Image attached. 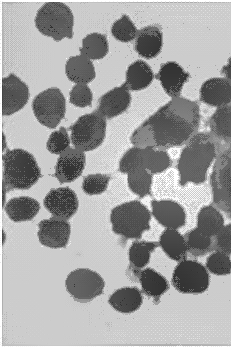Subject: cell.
<instances>
[{"label": "cell", "instance_id": "obj_1", "mask_svg": "<svg viewBox=\"0 0 231 348\" xmlns=\"http://www.w3.org/2000/svg\"><path fill=\"white\" fill-rule=\"evenodd\" d=\"M200 119L195 102L177 97L146 120L131 137L141 148H167L186 143L196 133Z\"/></svg>", "mask_w": 231, "mask_h": 348}, {"label": "cell", "instance_id": "obj_2", "mask_svg": "<svg viewBox=\"0 0 231 348\" xmlns=\"http://www.w3.org/2000/svg\"><path fill=\"white\" fill-rule=\"evenodd\" d=\"M211 133H197L187 143L177 162L181 185L201 184L207 179V172L223 146Z\"/></svg>", "mask_w": 231, "mask_h": 348}, {"label": "cell", "instance_id": "obj_3", "mask_svg": "<svg viewBox=\"0 0 231 348\" xmlns=\"http://www.w3.org/2000/svg\"><path fill=\"white\" fill-rule=\"evenodd\" d=\"M151 214L141 202L131 201L114 208L110 220L113 231L127 238L138 239L150 228Z\"/></svg>", "mask_w": 231, "mask_h": 348}, {"label": "cell", "instance_id": "obj_4", "mask_svg": "<svg viewBox=\"0 0 231 348\" xmlns=\"http://www.w3.org/2000/svg\"><path fill=\"white\" fill-rule=\"evenodd\" d=\"M3 180L6 185L17 189L30 188L38 180L40 171L33 156L20 149L8 151L3 156Z\"/></svg>", "mask_w": 231, "mask_h": 348}, {"label": "cell", "instance_id": "obj_5", "mask_svg": "<svg viewBox=\"0 0 231 348\" xmlns=\"http://www.w3.org/2000/svg\"><path fill=\"white\" fill-rule=\"evenodd\" d=\"M34 22L40 32L55 40L73 37V14L70 8L62 2L44 3L38 9Z\"/></svg>", "mask_w": 231, "mask_h": 348}, {"label": "cell", "instance_id": "obj_6", "mask_svg": "<svg viewBox=\"0 0 231 348\" xmlns=\"http://www.w3.org/2000/svg\"><path fill=\"white\" fill-rule=\"evenodd\" d=\"M214 203L231 219V143L222 147L210 176Z\"/></svg>", "mask_w": 231, "mask_h": 348}, {"label": "cell", "instance_id": "obj_7", "mask_svg": "<svg viewBox=\"0 0 231 348\" xmlns=\"http://www.w3.org/2000/svg\"><path fill=\"white\" fill-rule=\"evenodd\" d=\"M106 129L105 117L97 111L83 115L72 127V142L82 151L93 150L103 142Z\"/></svg>", "mask_w": 231, "mask_h": 348}, {"label": "cell", "instance_id": "obj_8", "mask_svg": "<svg viewBox=\"0 0 231 348\" xmlns=\"http://www.w3.org/2000/svg\"><path fill=\"white\" fill-rule=\"evenodd\" d=\"M172 281L175 288L182 293L200 294L208 289L210 276L207 269L201 263L185 259L175 267Z\"/></svg>", "mask_w": 231, "mask_h": 348}, {"label": "cell", "instance_id": "obj_9", "mask_svg": "<svg viewBox=\"0 0 231 348\" xmlns=\"http://www.w3.org/2000/svg\"><path fill=\"white\" fill-rule=\"evenodd\" d=\"M32 109L36 118L42 124L53 128L64 116L65 98L59 89L51 87L42 91L34 98Z\"/></svg>", "mask_w": 231, "mask_h": 348}, {"label": "cell", "instance_id": "obj_10", "mask_svg": "<svg viewBox=\"0 0 231 348\" xmlns=\"http://www.w3.org/2000/svg\"><path fill=\"white\" fill-rule=\"evenodd\" d=\"M65 287L76 300L87 302L103 293L105 281L96 271L79 268L69 273L65 280Z\"/></svg>", "mask_w": 231, "mask_h": 348}, {"label": "cell", "instance_id": "obj_11", "mask_svg": "<svg viewBox=\"0 0 231 348\" xmlns=\"http://www.w3.org/2000/svg\"><path fill=\"white\" fill-rule=\"evenodd\" d=\"M1 94L3 116L10 115L22 108L29 95L27 85L13 73L2 79Z\"/></svg>", "mask_w": 231, "mask_h": 348}, {"label": "cell", "instance_id": "obj_12", "mask_svg": "<svg viewBox=\"0 0 231 348\" xmlns=\"http://www.w3.org/2000/svg\"><path fill=\"white\" fill-rule=\"evenodd\" d=\"M37 232L40 243L51 248L65 247L71 233V226L66 220L52 217L41 221Z\"/></svg>", "mask_w": 231, "mask_h": 348}, {"label": "cell", "instance_id": "obj_13", "mask_svg": "<svg viewBox=\"0 0 231 348\" xmlns=\"http://www.w3.org/2000/svg\"><path fill=\"white\" fill-rule=\"evenodd\" d=\"M78 205L76 194L68 187L51 190L44 200V205L54 217L66 220L75 213Z\"/></svg>", "mask_w": 231, "mask_h": 348}, {"label": "cell", "instance_id": "obj_14", "mask_svg": "<svg viewBox=\"0 0 231 348\" xmlns=\"http://www.w3.org/2000/svg\"><path fill=\"white\" fill-rule=\"evenodd\" d=\"M151 205L152 215L166 229L177 230L185 225L186 212L177 202L169 200H153Z\"/></svg>", "mask_w": 231, "mask_h": 348}, {"label": "cell", "instance_id": "obj_15", "mask_svg": "<svg viewBox=\"0 0 231 348\" xmlns=\"http://www.w3.org/2000/svg\"><path fill=\"white\" fill-rule=\"evenodd\" d=\"M85 157L83 151L69 148L58 160L55 176L61 183L70 182L80 176L84 168Z\"/></svg>", "mask_w": 231, "mask_h": 348}, {"label": "cell", "instance_id": "obj_16", "mask_svg": "<svg viewBox=\"0 0 231 348\" xmlns=\"http://www.w3.org/2000/svg\"><path fill=\"white\" fill-rule=\"evenodd\" d=\"M204 103L218 108L231 103V82L227 78H213L205 81L200 92Z\"/></svg>", "mask_w": 231, "mask_h": 348}, {"label": "cell", "instance_id": "obj_17", "mask_svg": "<svg viewBox=\"0 0 231 348\" xmlns=\"http://www.w3.org/2000/svg\"><path fill=\"white\" fill-rule=\"evenodd\" d=\"M130 100V95L126 88L123 85L115 87L100 98L97 111L104 117L111 118L124 112Z\"/></svg>", "mask_w": 231, "mask_h": 348}, {"label": "cell", "instance_id": "obj_18", "mask_svg": "<svg viewBox=\"0 0 231 348\" xmlns=\"http://www.w3.org/2000/svg\"><path fill=\"white\" fill-rule=\"evenodd\" d=\"M156 77L167 94L175 98L180 95L188 74L179 64L170 62L161 67Z\"/></svg>", "mask_w": 231, "mask_h": 348}, {"label": "cell", "instance_id": "obj_19", "mask_svg": "<svg viewBox=\"0 0 231 348\" xmlns=\"http://www.w3.org/2000/svg\"><path fill=\"white\" fill-rule=\"evenodd\" d=\"M65 70L68 79L77 84H86L91 81L96 74L92 61L83 54L70 56L66 62Z\"/></svg>", "mask_w": 231, "mask_h": 348}, {"label": "cell", "instance_id": "obj_20", "mask_svg": "<svg viewBox=\"0 0 231 348\" xmlns=\"http://www.w3.org/2000/svg\"><path fill=\"white\" fill-rule=\"evenodd\" d=\"M108 302L116 311L130 313L139 308L142 302V297L137 288L125 287L115 291L109 297Z\"/></svg>", "mask_w": 231, "mask_h": 348}, {"label": "cell", "instance_id": "obj_21", "mask_svg": "<svg viewBox=\"0 0 231 348\" xmlns=\"http://www.w3.org/2000/svg\"><path fill=\"white\" fill-rule=\"evenodd\" d=\"M39 204L36 200L22 196L10 200L5 207V210L12 221L19 222L33 219L39 212Z\"/></svg>", "mask_w": 231, "mask_h": 348}, {"label": "cell", "instance_id": "obj_22", "mask_svg": "<svg viewBox=\"0 0 231 348\" xmlns=\"http://www.w3.org/2000/svg\"><path fill=\"white\" fill-rule=\"evenodd\" d=\"M159 244L171 259L178 262L186 259L188 250L185 237L177 230L166 229L164 231Z\"/></svg>", "mask_w": 231, "mask_h": 348}, {"label": "cell", "instance_id": "obj_23", "mask_svg": "<svg viewBox=\"0 0 231 348\" xmlns=\"http://www.w3.org/2000/svg\"><path fill=\"white\" fill-rule=\"evenodd\" d=\"M135 49L141 56L151 58L156 56L162 46V34L155 26H148L138 31Z\"/></svg>", "mask_w": 231, "mask_h": 348}, {"label": "cell", "instance_id": "obj_24", "mask_svg": "<svg viewBox=\"0 0 231 348\" xmlns=\"http://www.w3.org/2000/svg\"><path fill=\"white\" fill-rule=\"evenodd\" d=\"M211 134L220 142L231 143V104L218 108L209 121Z\"/></svg>", "mask_w": 231, "mask_h": 348}, {"label": "cell", "instance_id": "obj_25", "mask_svg": "<svg viewBox=\"0 0 231 348\" xmlns=\"http://www.w3.org/2000/svg\"><path fill=\"white\" fill-rule=\"evenodd\" d=\"M133 272L139 281L143 292L147 296L158 297L168 288V284L165 278L151 268Z\"/></svg>", "mask_w": 231, "mask_h": 348}, {"label": "cell", "instance_id": "obj_26", "mask_svg": "<svg viewBox=\"0 0 231 348\" xmlns=\"http://www.w3.org/2000/svg\"><path fill=\"white\" fill-rule=\"evenodd\" d=\"M197 221L196 228L212 237L225 225L223 215L218 209L211 205L204 206L200 209Z\"/></svg>", "mask_w": 231, "mask_h": 348}, {"label": "cell", "instance_id": "obj_27", "mask_svg": "<svg viewBox=\"0 0 231 348\" xmlns=\"http://www.w3.org/2000/svg\"><path fill=\"white\" fill-rule=\"evenodd\" d=\"M153 77L150 67L145 62L137 60L128 67L122 85L128 90H141L149 85Z\"/></svg>", "mask_w": 231, "mask_h": 348}, {"label": "cell", "instance_id": "obj_28", "mask_svg": "<svg viewBox=\"0 0 231 348\" xmlns=\"http://www.w3.org/2000/svg\"><path fill=\"white\" fill-rule=\"evenodd\" d=\"M158 244L153 241H135L129 248L128 252L130 267L133 271L141 269L148 263L151 253Z\"/></svg>", "mask_w": 231, "mask_h": 348}, {"label": "cell", "instance_id": "obj_29", "mask_svg": "<svg viewBox=\"0 0 231 348\" xmlns=\"http://www.w3.org/2000/svg\"><path fill=\"white\" fill-rule=\"evenodd\" d=\"M82 43V47L80 48L81 54L90 59L102 58L108 51L106 36L100 33L92 32L87 34L83 38Z\"/></svg>", "mask_w": 231, "mask_h": 348}, {"label": "cell", "instance_id": "obj_30", "mask_svg": "<svg viewBox=\"0 0 231 348\" xmlns=\"http://www.w3.org/2000/svg\"><path fill=\"white\" fill-rule=\"evenodd\" d=\"M188 252L195 256L204 255L214 249L213 238L196 228L184 236Z\"/></svg>", "mask_w": 231, "mask_h": 348}, {"label": "cell", "instance_id": "obj_31", "mask_svg": "<svg viewBox=\"0 0 231 348\" xmlns=\"http://www.w3.org/2000/svg\"><path fill=\"white\" fill-rule=\"evenodd\" d=\"M144 149V167L150 173H161L171 165L172 161L165 151L151 148Z\"/></svg>", "mask_w": 231, "mask_h": 348}, {"label": "cell", "instance_id": "obj_32", "mask_svg": "<svg viewBox=\"0 0 231 348\" xmlns=\"http://www.w3.org/2000/svg\"><path fill=\"white\" fill-rule=\"evenodd\" d=\"M127 179L129 188L135 194L143 197L150 193L152 176L146 168L128 174Z\"/></svg>", "mask_w": 231, "mask_h": 348}, {"label": "cell", "instance_id": "obj_33", "mask_svg": "<svg viewBox=\"0 0 231 348\" xmlns=\"http://www.w3.org/2000/svg\"><path fill=\"white\" fill-rule=\"evenodd\" d=\"M144 153V149L138 146L129 149L123 155L120 161L119 170L128 175L136 170L145 168Z\"/></svg>", "mask_w": 231, "mask_h": 348}, {"label": "cell", "instance_id": "obj_34", "mask_svg": "<svg viewBox=\"0 0 231 348\" xmlns=\"http://www.w3.org/2000/svg\"><path fill=\"white\" fill-rule=\"evenodd\" d=\"M207 269L217 275H226L231 273L230 255L215 251L209 256L206 261Z\"/></svg>", "mask_w": 231, "mask_h": 348}, {"label": "cell", "instance_id": "obj_35", "mask_svg": "<svg viewBox=\"0 0 231 348\" xmlns=\"http://www.w3.org/2000/svg\"><path fill=\"white\" fill-rule=\"evenodd\" d=\"M112 33L117 39L129 41L136 36L138 31L129 17L123 15L116 20L112 27Z\"/></svg>", "mask_w": 231, "mask_h": 348}, {"label": "cell", "instance_id": "obj_36", "mask_svg": "<svg viewBox=\"0 0 231 348\" xmlns=\"http://www.w3.org/2000/svg\"><path fill=\"white\" fill-rule=\"evenodd\" d=\"M109 180V177L106 175L101 174L89 175L85 178L82 188L84 192L88 195L100 194L106 190Z\"/></svg>", "mask_w": 231, "mask_h": 348}, {"label": "cell", "instance_id": "obj_37", "mask_svg": "<svg viewBox=\"0 0 231 348\" xmlns=\"http://www.w3.org/2000/svg\"><path fill=\"white\" fill-rule=\"evenodd\" d=\"M69 144L70 139L68 133L64 128L61 127L51 134L47 147L50 152L61 155L69 148Z\"/></svg>", "mask_w": 231, "mask_h": 348}, {"label": "cell", "instance_id": "obj_38", "mask_svg": "<svg viewBox=\"0 0 231 348\" xmlns=\"http://www.w3.org/2000/svg\"><path fill=\"white\" fill-rule=\"evenodd\" d=\"M92 93L90 88L85 84H77L70 92V102L79 107H85L91 105Z\"/></svg>", "mask_w": 231, "mask_h": 348}, {"label": "cell", "instance_id": "obj_39", "mask_svg": "<svg viewBox=\"0 0 231 348\" xmlns=\"http://www.w3.org/2000/svg\"><path fill=\"white\" fill-rule=\"evenodd\" d=\"M214 249L227 255L231 254V224L224 225L213 237Z\"/></svg>", "mask_w": 231, "mask_h": 348}, {"label": "cell", "instance_id": "obj_40", "mask_svg": "<svg viewBox=\"0 0 231 348\" xmlns=\"http://www.w3.org/2000/svg\"><path fill=\"white\" fill-rule=\"evenodd\" d=\"M222 72L227 79L231 82V57L229 58L228 64L223 67Z\"/></svg>", "mask_w": 231, "mask_h": 348}]
</instances>
